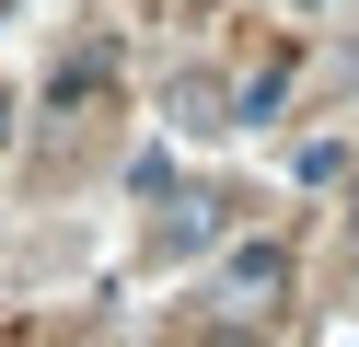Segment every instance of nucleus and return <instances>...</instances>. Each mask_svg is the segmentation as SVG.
Here are the masks:
<instances>
[{
	"mask_svg": "<svg viewBox=\"0 0 359 347\" xmlns=\"http://www.w3.org/2000/svg\"><path fill=\"white\" fill-rule=\"evenodd\" d=\"M278 278H290V254H278V243H243V254H232V301H266Z\"/></svg>",
	"mask_w": 359,
	"mask_h": 347,
	"instance_id": "nucleus-1",
	"label": "nucleus"
},
{
	"mask_svg": "<svg viewBox=\"0 0 359 347\" xmlns=\"http://www.w3.org/2000/svg\"><path fill=\"white\" fill-rule=\"evenodd\" d=\"M0 139H12V104H0Z\"/></svg>",
	"mask_w": 359,
	"mask_h": 347,
	"instance_id": "nucleus-2",
	"label": "nucleus"
}]
</instances>
